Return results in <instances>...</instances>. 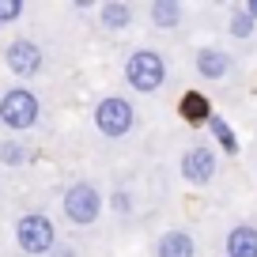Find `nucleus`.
Instances as JSON below:
<instances>
[{
    "instance_id": "nucleus-1",
    "label": "nucleus",
    "mask_w": 257,
    "mask_h": 257,
    "mask_svg": "<svg viewBox=\"0 0 257 257\" xmlns=\"http://www.w3.org/2000/svg\"><path fill=\"white\" fill-rule=\"evenodd\" d=\"M167 76H170L167 57H163L159 49H152V46L128 49L125 64H121V80L137 91V95H159V91L167 87Z\"/></svg>"
},
{
    "instance_id": "nucleus-2",
    "label": "nucleus",
    "mask_w": 257,
    "mask_h": 257,
    "mask_svg": "<svg viewBox=\"0 0 257 257\" xmlns=\"http://www.w3.org/2000/svg\"><path fill=\"white\" fill-rule=\"evenodd\" d=\"M91 121H95V128L102 133L106 140H125V137H133V133H137L140 110H137V102H133L128 95L110 91V95H102V98L95 102Z\"/></svg>"
},
{
    "instance_id": "nucleus-3",
    "label": "nucleus",
    "mask_w": 257,
    "mask_h": 257,
    "mask_svg": "<svg viewBox=\"0 0 257 257\" xmlns=\"http://www.w3.org/2000/svg\"><path fill=\"white\" fill-rule=\"evenodd\" d=\"M106 212V197L98 189V182L91 178H76V182L64 185L61 193V216L72 227H95Z\"/></svg>"
},
{
    "instance_id": "nucleus-4",
    "label": "nucleus",
    "mask_w": 257,
    "mask_h": 257,
    "mask_svg": "<svg viewBox=\"0 0 257 257\" xmlns=\"http://www.w3.org/2000/svg\"><path fill=\"white\" fill-rule=\"evenodd\" d=\"M178 174H182L185 185H197V189L212 185L219 178L216 144H212V140H189V144L182 148V155H178Z\"/></svg>"
},
{
    "instance_id": "nucleus-5",
    "label": "nucleus",
    "mask_w": 257,
    "mask_h": 257,
    "mask_svg": "<svg viewBox=\"0 0 257 257\" xmlns=\"http://www.w3.org/2000/svg\"><path fill=\"white\" fill-rule=\"evenodd\" d=\"M57 223L46 216V212H23L16 219V246L23 249L27 257H49L57 249Z\"/></svg>"
},
{
    "instance_id": "nucleus-6",
    "label": "nucleus",
    "mask_w": 257,
    "mask_h": 257,
    "mask_svg": "<svg viewBox=\"0 0 257 257\" xmlns=\"http://www.w3.org/2000/svg\"><path fill=\"white\" fill-rule=\"evenodd\" d=\"M42 117V102L31 87H8L0 95V125L8 133H31Z\"/></svg>"
},
{
    "instance_id": "nucleus-7",
    "label": "nucleus",
    "mask_w": 257,
    "mask_h": 257,
    "mask_svg": "<svg viewBox=\"0 0 257 257\" xmlns=\"http://www.w3.org/2000/svg\"><path fill=\"white\" fill-rule=\"evenodd\" d=\"M4 64H8V72L19 76V80H34V76L46 68V49L34 38H12L8 46H4Z\"/></svg>"
},
{
    "instance_id": "nucleus-8",
    "label": "nucleus",
    "mask_w": 257,
    "mask_h": 257,
    "mask_svg": "<svg viewBox=\"0 0 257 257\" xmlns=\"http://www.w3.org/2000/svg\"><path fill=\"white\" fill-rule=\"evenodd\" d=\"M193 72L201 76L204 83H223L238 72V57L227 53L223 46H201L193 53Z\"/></svg>"
},
{
    "instance_id": "nucleus-9",
    "label": "nucleus",
    "mask_w": 257,
    "mask_h": 257,
    "mask_svg": "<svg viewBox=\"0 0 257 257\" xmlns=\"http://www.w3.org/2000/svg\"><path fill=\"white\" fill-rule=\"evenodd\" d=\"M155 257H201V246H197V234L189 227H163L155 234Z\"/></svg>"
},
{
    "instance_id": "nucleus-10",
    "label": "nucleus",
    "mask_w": 257,
    "mask_h": 257,
    "mask_svg": "<svg viewBox=\"0 0 257 257\" xmlns=\"http://www.w3.org/2000/svg\"><path fill=\"white\" fill-rule=\"evenodd\" d=\"M95 12H98V23L106 31H133L144 8L133 4V0H106V4H95Z\"/></svg>"
},
{
    "instance_id": "nucleus-11",
    "label": "nucleus",
    "mask_w": 257,
    "mask_h": 257,
    "mask_svg": "<svg viewBox=\"0 0 257 257\" xmlns=\"http://www.w3.org/2000/svg\"><path fill=\"white\" fill-rule=\"evenodd\" d=\"M144 16L152 23V31H178L185 19V4L182 0H148Z\"/></svg>"
},
{
    "instance_id": "nucleus-12",
    "label": "nucleus",
    "mask_w": 257,
    "mask_h": 257,
    "mask_svg": "<svg viewBox=\"0 0 257 257\" xmlns=\"http://www.w3.org/2000/svg\"><path fill=\"white\" fill-rule=\"evenodd\" d=\"M223 257H257V223H234L223 234Z\"/></svg>"
},
{
    "instance_id": "nucleus-13",
    "label": "nucleus",
    "mask_w": 257,
    "mask_h": 257,
    "mask_svg": "<svg viewBox=\"0 0 257 257\" xmlns=\"http://www.w3.org/2000/svg\"><path fill=\"white\" fill-rule=\"evenodd\" d=\"M227 34H231L234 42H249L257 34V23L246 16L242 4H231V8H227Z\"/></svg>"
},
{
    "instance_id": "nucleus-14",
    "label": "nucleus",
    "mask_w": 257,
    "mask_h": 257,
    "mask_svg": "<svg viewBox=\"0 0 257 257\" xmlns=\"http://www.w3.org/2000/svg\"><path fill=\"white\" fill-rule=\"evenodd\" d=\"M182 117L185 121H193V125H201V121H208L212 117V110H208V102H204V95H185L182 98Z\"/></svg>"
},
{
    "instance_id": "nucleus-15",
    "label": "nucleus",
    "mask_w": 257,
    "mask_h": 257,
    "mask_svg": "<svg viewBox=\"0 0 257 257\" xmlns=\"http://www.w3.org/2000/svg\"><path fill=\"white\" fill-rule=\"evenodd\" d=\"M31 159V148L23 140H0V163L4 167H23Z\"/></svg>"
},
{
    "instance_id": "nucleus-16",
    "label": "nucleus",
    "mask_w": 257,
    "mask_h": 257,
    "mask_svg": "<svg viewBox=\"0 0 257 257\" xmlns=\"http://www.w3.org/2000/svg\"><path fill=\"white\" fill-rule=\"evenodd\" d=\"M110 208L117 212L121 219H128V216H133V208H137V204H133V193H128V189H113L110 193Z\"/></svg>"
},
{
    "instance_id": "nucleus-17",
    "label": "nucleus",
    "mask_w": 257,
    "mask_h": 257,
    "mask_svg": "<svg viewBox=\"0 0 257 257\" xmlns=\"http://www.w3.org/2000/svg\"><path fill=\"white\" fill-rule=\"evenodd\" d=\"M27 4L23 0H0V27H12L16 19H23Z\"/></svg>"
},
{
    "instance_id": "nucleus-18",
    "label": "nucleus",
    "mask_w": 257,
    "mask_h": 257,
    "mask_svg": "<svg viewBox=\"0 0 257 257\" xmlns=\"http://www.w3.org/2000/svg\"><path fill=\"white\" fill-rule=\"evenodd\" d=\"M208 128H212V133H216V137L227 144V152H234V137H231V128H227L223 121H219V117H208Z\"/></svg>"
},
{
    "instance_id": "nucleus-19",
    "label": "nucleus",
    "mask_w": 257,
    "mask_h": 257,
    "mask_svg": "<svg viewBox=\"0 0 257 257\" xmlns=\"http://www.w3.org/2000/svg\"><path fill=\"white\" fill-rule=\"evenodd\" d=\"M49 257H76V249H68V246H64V242H57V249H53V253H49Z\"/></svg>"
},
{
    "instance_id": "nucleus-20",
    "label": "nucleus",
    "mask_w": 257,
    "mask_h": 257,
    "mask_svg": "<svg viewBox=\"0 0 257 257\" xmlns=\"http://www.w3.org/2000/svg\"><path fill=\"white\" fill-rule=\"evenodd\" d=\"M242 8H246V16L257 23V0H242Z\"/></svg>"
}]
</instances>
